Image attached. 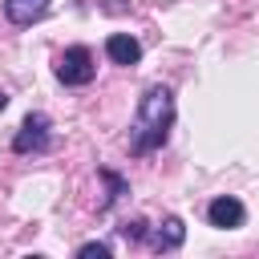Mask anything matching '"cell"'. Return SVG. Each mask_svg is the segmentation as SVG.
I'll return each mask as SVG.
<instances>
[{
    "label": "cell",
    "instance_id": "cell-1",
    "mask_svg": "<svg viewBox=\"0 0 259 259\" xmlns=\"http://www.w3.org/2000/svg\"><path fill=\"white\" fill-rule=\"evenodd\" d=\"M170 130H174V89L150 85L138 97V113H134V125H130V154L146 158V154L162 150Z\"/></svg>",
    "mask_w": 259,
    "mask_h": 259
},
{
    "label": "cell",
    "instance_id": "cell-2",
    "mask_svg": "<svg viewBox=\"0 0 259 259\" xmlns=\"http://www.w3.org/2000/svg\"><path fill=\"white\" fill-rule=\"evenodd\" d=\"M53 73H57V81H61V85L81 89V85H89V81L97 77V61H93V53H89L85 45H69V49L57 57Z\"/></svg>",
    "mask_w": 259,
    "mask_h": 259
},
{
    "label": "cell",
    "instance_id": "cell-3",
    "mask_svg": "<svg viewBox=\"0 0 259 259\" xmlns=\"http://www.w3.org/2000/svg\"><path fill=\"white\" fill-rule=\"evenodd\" d=\"M53 146V121L36 109L20 121V130L12 134V154H45Z\"/></svg>",
    "mask_w": 259,
    "mask_h": 259
},
{
    "label": "cell",
    "instance_id": "cell-4",
    "mask_svg": "<svg viewBox=\"0 0 259 259\" xmlns=\"http://www.w3.org/2000/svg\"><path fill=\"white\" fill-rule=\"evenodd\" d=\"M206 223L219 227V231H235V227H243V223H247V206H243V198H235V194H219V198H210V206H206Z\"/></svg>",
    "mask_w": 259,
    "mask_h": 259
},
{
    "label": "cell",
    "instance_id": "cell-5",
    "mask_svg": "<svg viewBox=\"0 0 259 259\" xmlns=\"http://www.w3.org/2000/svg\"><path fill=\"white\" fill-rule=\"evenodd\" d=\"M146 243L158 251V255H166V251H178L182 243H186V223L178 219V214H166L158 227H150V235H146Z\"/></svg>",
    "mask_w": 259,
    "mask_h": 259
},
{
    "label": "cell",
    "instance_id": "cell-6",
    "mask_svg": "<svg viewBox=\"0 0 259 259\" xmlns=\"http://www.w3.org/2000/svg\"><path fill=\"white\" fill-rule=\"evenodd\" d=\"M49 8H53V0H4V16H8V24H16V28H28V24L45 20Z\"/></svg>",
    "mask_w": 259,
    "mask_h": 259
},
{
    "label": "cell",
    "instance_id": "cell-7",
    "mask_svg": "<svg viewBox=\"0 0 259 259\" xmlns=\"http://www.w3.org/2000/svg\"><path fill=\"white\" fill-rule=\"evenodd\" d=\"M105 57L113 65H138L142 61V45L130 36V32H109L105 36Z\"/></svg>",
    "mask_w": 259,
    "mask_h": 259
},
{
    "label": "cell",
    "instance_id": "cell-8",
    "mask_svg": "<svg viewBox=\"0 0 259 259\" xmlns=\"http://www.w3.org/2000/svg\"><path fill=\"white\" fill-rule=\"evenodd\" d=\"M101 174V182H105V198H101V210H109L121 194H130V182L121 178V174H113V170H97Z\"/></svg>",
    "mask_w": 259,
    "mask_h": 259
},
{
    "label": "cell",
    "instance_id": "cell-9",
    "mask_svg": "<svg viewBox=\"0 0 259 259\" xmlns=\"http://www.w3.org/2000/svg\"><path fill=\"white\" fill-rule=\"evenodd\" d=\"M117 231H121V235H125L130 243H142V239L150 235V223H146V219H130V223H121Z\"/></svg>",
    "mask_w": 259,
    "mask_h": 259
},
{
    "label": "cell",
    "instance_id": "cell-10",
    "mask_svg": "<svg viewBox=\"0 0 259 259\" xmlns=\"http://www.w3.org/2000/svg\"><path fill=\"white\" fill-rule=\"evenodd\" d=\"M77 255H81V259H85V255H113V243L93 239V243H81V247H77Z\"/></svg>",
    "mask_w": 259,
    "mask_h": 259
},
{
    "label": "cell",
    "instance_id": "cell-11",
    "mask_svg": "<svg viewBox=\"0 0 259 259\" xmlns=\"http://www.w3.org/2000/svg\"><path fill=\"white\" fill-rule=\"evenodd\" d=\"M4 105H8V97H4V93H0V109H4Z\"/></svg>",
    "mask_w": 259,
    "mask_h": 259
}]
</instances>
